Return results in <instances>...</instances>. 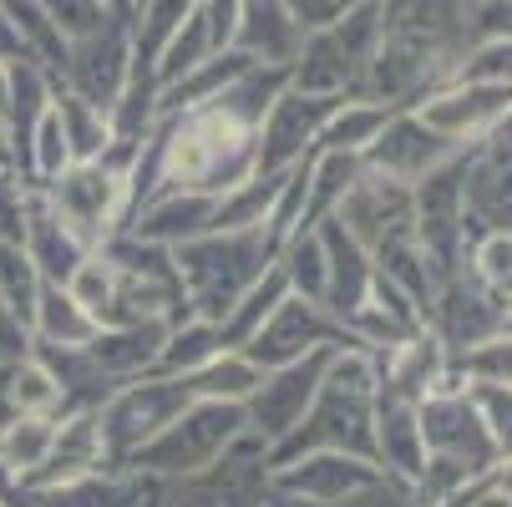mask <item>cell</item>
Masks as SVG:
<instances>
[{
    "mask_svg": "<svg viewBox=\"0 0 512 507\" xmlns=\"http://www.w3.org/2000/svg\"><path fill=\"white\" fill-rule=\"evenodd\" d=\"M259 173V122L239 117L224 102H203L173 117H158L142 137L132 168V213L158 193H208L224 198L229 188Z\"/></svg>",
    "mask_w": 512,
    "mask_h": 507,
    "instance_id": "obj_1",
    "label": "cell"
},
{
    "mask_svg": "<svg viewBox=\"0 0 512 507\" xmlns=\"http://www.w3.org/2000/svg\"><path fill=\"white\" fill-rule=\"evenodd\" d=\"M376 401H381V355L360 345L335 350L310 416L269 452V467L305 452H355L376 462Z\"/></svg>",
    "mask_w": 512,
    "mask_h": 507,
    "instance_id": "obj_2",
    "label": "cell"
},
{
    "mask_svg": "<svg viewBox=\"0 0 512 507\" xmlns=\"http://www.w3.org/2000/svg\"><path fill=\"white\" fill-rule=\"evenodd\" d=\"M279 259L269 244L264 224L259 229H224V234H203L173 249V269L183 284V310L193 320L224 325V315L244 300V289L264 279V269Z\"/></svg>",
    "mask_w": 512,
    "mask_h": 507,
    "instance_id": "obj_3",
    "label": "cell"
},
{
    "mask_svg": "<svg viewBox=\"0 0 512 507\" xmlns=\"http://www.w3.org/2000/svg\"><path fill=\"white\" fill-rule=\"evenodd\" d=\"M142 142H117V148L97 163H71L56 183H46L41 193L51 198V208L61 213V224H71L87 249H102L107 239H117L132 219V168H137Z\"/></svg>",
    "mask_w": 512,
    "mask_h": 507,
    "instance_id": "obj_4",
    "label": "cell"
},
{
    "mask_svg": "<svg viewBox=\"0 0 512 507\" xmlns=\"http://www.w3.org/2000/svg\"><path fill=\"white\" fill-rule=\"evenodd\" d=\"M376 46H381V0L345 6L330 26L305 31V46L289 66V87L310 97H355Z\"/></svg>",
    "mask_w": 512,
    "mask_h": 507,
    "instance_id": "obj_5",
    "label": "cell"
},
{
    "mask_svg": "<svg viewBox=\"0 0 512 507\" xmlns=\"http://www.w3.org/2000/svg\"><path fill=\"white\" fill-rule=\"evenodd\" d=\"M244 431H249L244 406H234V401H193L127 467L142 472V477H153V482H183V477H198V472L224 462Z\"/></svg>",
    "mask_w": 512,
    "mask_h": 507,
    "instance_id": "obj_6",
    "label": "cell"
},
{
    "mask_svg": "<svg viewBox=\"0 0 512 507\" xmlns=\"http://www.w3.org/2000/svg\"><path fill=\"white\" fill-rule=\"evenodd\" d=\"M193 401H198L193 386L178 381V376H137V381L117 386V391L97 406L107 467H127V462L148 447L158 431H168Z\"/></svg>",
    "mask_w": 512,
    "mask_h": 507,
    "instance_id": "obj_7",
    "label": "cell"
},
{
    "mask_svg": "<svg viewBox=\"0 0 512 507\" xmlns=\"http://www.w3.org/2000/svg\"><path fill=\"white\" fill-rule=\"evenodd\" d=\"M386 487V472L355 452H305L269 467V497L284 507H350Z\"/></svg>",
    "mask_w": 512,
    "mask_h": 507,
    "instance_id": "obj_8",
    "label": "cell"
},
{
    "mask_svg": "<svg viewBox=\"0 0 512 507\" xmlns=\"http://www.w3.org/2000/svg\"><path fill=\"white\" fill-rule=\"evenodd\" d=\"M137 77V51H132V16L127 11H112L92 36L71 41V56H66V71H61V87L56 92H71L102 112H117V102L127 97Z\"/></svg>",
    "mask_w": 512,
    "mask_h": 507,
    "instance_id": "obj_9",
    "label": "cell"
},
{
    "mask_svg": "<svg viewBox=\"0 0 512 507\" xmlns=\"http://www.w3.org/2000/svg\"><path fill=\"white\" fill-rule=\"evenodd\" d=\"M269 502V447L244 431L234 452L183 482H163L158 507H264Z\"/></svg>",
    "mask_w": 512,
    "mask_h": 507,
    "instance_id": "obj_10",
    "label": "cell"
},
{
    "mask_svg": "<svg viewBox=\"0 0 512 507\" xmlns=\"http://www.w3.org/2000/svg\"><path fill=\"white\" fill-rule=\"evenodd\" d=\"M335 350H310L305 360H289L279 371H264V381L254 386V396L244 401V416H249V431L274 452L289 431H295L315 396H320V381H325V366H330Z\"/></svg>",
    "mask_w": 512,
    "mask_h": 507,
    "instance_id": "obj_11",
    "label": "cell"
},
{
    "mask_svg": "<svg viewBox=\"0 0 512 507\" xmlns=\"http://www.w3.org/2000/svg\"><path fill=\"white\" fill-rule=\"evenodd\" d=\"M502 315H507V300L502 289L482 284L467 264L457 274L442 279V289H436V300L426 305V330L442 340L452 350V360L482 340H492L502 330Z\"/></svg>",
    "mask_w": 512,
    "mask_h": 507,
    "instance_id": "obj_12",
    "label": "cell"
},
{
    "mask_svg": "<svg viewBox=\"0 0 512 507\" xmlns=\"http://www.w3.org/2000/svg\"><path fill=\"white\" fill-rule=\"evenodd\" d=\"M431 132H442L457 148H477V142L497 137L512 127V87H487V82H447L431 97L411 107Z\"/></svg>",
    "mask_w": 512,
    "mask_h": 507,
    "instance_id": "obj_13",
    "label": "cell"
},
{
    "mask_svg": "<svg viewBox=\"0 0 512 507\" xmlns=\"http://www.w3.org/2000/svg\"><path fill=\"white\" fill-rule=\"evenodd\" d=\"M345 345H355V335L325 310V305H310V300H300V295H289L269 320H264V330L244 345V355L254 360L259 371H279V366H289V360H305L310 350H345ZM365 350V345H360Z\"/></svg>",
    "mask_w": 512,
    "mask_h": 507,
    "instance_id": "obj_14",
    "label": "cell"
},
{
    "mask_svg": "<svg viewBox=\"0 0 512 507\" xmlns=\"http://www.w3.org/2000/svg\"><path fill=\"white\" fill-rule=\"evenodd\" d=\"M340 102L345 97H310V92L284 87L274 97V107L264 112V122H259V173L264 178H284V173H295L305 158H315L320 127H325V117Z\"/></svg>",
    "mask_w": 512,
    "mask_h": 507,
    "instance_id": "obj_15",
    "label": "cell"
},
{
    "mask_svg": "<svg viewBox=\"0 0 512 507\" xmlns=\"http://www.w3.org/2000/svg\"><path fill=\"white\" fill-rule=\"evenodd\" d=\"M457 153V142H447L442 132H431L411 107L406 112H391V122L381 127V137L371 142V148L360 153V168L365 173H381V178H396V183H421L426 173H436L442 163H452Z\"/></svg>",
    "mask_w": 512,
    "mask_h": 507,
    "instance_id": "obj_16",
    "label": "cell"
},
{
    "mask_svg": "<svg viewBox=\"0 0 512 507\" xmlns=\"http://www.w3.org/2000/svg\"><path fill=\"white\" fill-rule=\"evenodd\" d=\"M462 203L472 234H512V132L467 148Z\"/></svg>",
    "mask_w": 512,
    "mask_h": 507,
    "instance_id": "obj_17",
    "label": "cell"
},
{
    "mask_svg": "<svg viewBox=\"0 0 512 507\" xmlns=\"http://www.w3.org/2000/svg\"><path fill=\"white\" fill-rule=\"evenodd\" d=\"M335 219L345 224V234L365 249H381L386 239L416 229V208H411V188L381 173H365L355 178V188L345 193V203L335 208Z\"/></svg>",
    "mask_w": 512,
    "mask_h": 507,
    "instance_id": "obj_18",
    "label": "cell"
},
{
    "mask_svg": "<svg viewBox=\"0 0 512 507\" xmlns=\"http://www.w3.org/2000/svg\"><path fill=\"white\" fill-rule=\"evenodd\" d=\"M452 386H467V381L452 366V350L436 340L431 330H416L411 340H401V345H391L381 355V391L396 396V401L421 406L426 396L452 391Z\"/></svg>",
    "mask_w": 512,
    "mask_h": 507,
    "instance_id": "obj_19",
    "label": "cell"
},
{
    "mask_svg": "<svg viewBox=\"0 0 512 507\" xmlns=\"http://www.w3.org/2000/svg\"><path fill=\"white\" fill-rule=\"evenodd\" d=\"M168 325H173V320L107 325V330H97V340L82 350V360L97 371V381H102L107 391H117V386H127V381H137V376H153V371H158Z\"/></svg>",
    "mask_w": 512,
    "mask_h": 507,
    "instance_id": "obj_20",
    "label": "cell"
},
{
    "mask_svg": "<svg viewBox=\"0 0 512 507\" xmlns=\"http://www.w3.org/2000/svg\"><path fill=\"white\" fill-rule=\"evenodd\" d=\"M376 467L386 472L391 487H401L406 497L421 487L426 477V442H421V421L411 401H396L381 391L376 401Z\"/></svg>",
    "mask_w": 512,
    "mask_h": 507,
    "instance_id": "obj_21",
    "label": "cell"
},
{
    "mask_svg": "<svg viewBox=\"0 0 512 507\" xmlns=\"http://www.w3.org/2000/svg\"><path fill=\"white\" fill-rule=\"evenodd\" d=\"M107 467V452H102V421H97V406H77L56 421V442H51V457L41 472H31L21 487H61V482H77V477H92Z\"/></svg>",
    "mask_w": 512,
    "mask_h": 507,
    "instance_id": "obj_22",
    "label": "cell"
},
{
    "mask_svg": "<svg viewBox=\"0 0 512 507\" xmlns=\"http://www.w3.org/2000/svg\"><path fill=\"white\" fill-rule=\"evenodd\" d=\"M320 244H325V269H330V284H325V310L350 325L355 310L365 305V295H371V284H376V264H371V249L355 244L345 234L340 219H325L320 224Z\"/></svg>",
    "mask_w": 512,
    "mask_h": 507,
    "instance_id": "obj_23",
    "label": "cell"
},
{
    "mask_svg": "<svg viewBox=\"0 0 512 507\" xmlns=\"http://www.w3.org/2000/svg\"><path fill=\"white\" fill-rule=\"evenodd\" d=\"M213 213H218V198H208V193H158V198H148L132 213L122 234H137L148 244L178 249L188 239L213 234Z\"/></svg>",
    "mask_w": 512,
    "mask_h": 507,
    "instance_id": "obj_24",
    "label": "cell"
},
{
    "mask_svg": "<svg viewBox=\"0 0 512 507\" xmlns=\"http://www.w3.org/2000/svg\"><path fill=\"white\" fill-rule=\"evenodd\" d=\"M305 46V31L295 21V11L284 0H244L239 6V31H234V51H244L259 66H295Z\"/></svg>",
    "mask_w": 512,
    "mask_h": 507,
    "instance_id": "obj_25",
    "label": "cell"
},
{
    "mask_svg": "<svg viewBox=\"0 0 512 507\" xmlns=\"http://www.w3.org/2000/svg\"><path fill=\"white\" fill-rule=\"evenodd\" d=\"M31 264L41 269L46 284H71V274H77L87 264V244L71 234V224H61V213L51 208V198L41 188H31V219H26V244Z\"/></svg>",
    "mask_w": 512,
    "mask_h": 507,
    "instance_id": "obj_26",
    "label": "cell"
},
{
    "mask_svg": "<svg viewBox=\"0 0 512 507\" xmlns=\"http://www.w3.org/2000/svg\"><path fill=\"white\" fill-rule=\"evenodd\" d=\"M51 102H56V82L46 77L41 66H31V61L11 66V87H6V107H0V117H6V163L16 173L26 168L31 132H36V122L46 117Z\"/></svg>",
    "mask_w": 512,
    "mask_h": 507,
    "instance_id": "obj_27",
    "label": "cell"
},
{
    "mask_svg": "<svg viewBox=\"0 0 512 507\" xmlns=\"http://www.w3.org/2000/svg\"><path fill=\"white\" fill-rule=\"evenodd\" d=\"M97 320L92 310L71 295L66 284H46L41 289V305H36V320H31V335H36V350H87L97 340Z\"/></svg>",
    "mask_w": 512,
    "mask_h": 507,
    "instance_id": "obj_28",
    "label": "cell"
},
{
    "mask_svg": "<svg viewBox=\"0 0 512 507\" xmlns=\"http://www.w3.org/2000/svg\"><path fill=\"white\" fill-rule=\"evenodd\" d=\"M360 178V158L350 153H315L305 163V208H300V234L320 229L325 219H335V208L345 203V193Z\"/></svg>",
    "mask_w": 512,
    "mask_h": 507,
    "instance_id": "obj_29",
    "label": "cell"
},
{
    "mask_svg": "<svg viewBox=\"0 0 512 507\" xmlns=\"http://www.w3.org/2000/svg\"><path fill=\"white\" fill-rule=\"evenodd\" d=\"M6 406H11V416H51V421L71 411L56 366L46 355H36V350L6 371Z\"/></svg>",
    "mask_w": 512,
    "mask_h": 507,
    "instance_id": "obj_30",
    "label": "cell"
},
{
    "mask_svg": "<svg viewBox=\"0 0 512 507\" xmlns=\"http://www.w3.org/2000/svg\"><path fill=\"white\" fill-rule=\"evenodd\" d=\"M386 122H391V107L365 102V97H345V102L325 117L315 153H350V158H360V153L381 137V127H386Z\"/></svg>",
    "mask_w": 512,
    "mask_h": 507,
    "instance_id": "obj_31",
    "label": "cell"
},
{
    "mask_svg": "<svg viewBox=\"0 0 512 507\" xmlns=\"http://www.w3.org/2000/svg\"><path fill=\"white\" fill-rule=\"evenodd\" d=\"M56 117H61V132H66V148H71V163H97L117 148V122L112 112L71 97V92H56Z\"/></svg>",
    "mask_w": 512,
    "mask_h": 507,
    "instance_id": "obj_32",
    "label": "cell"
},
{
    "mask_svg": "<svg viewBox=\"0 0 512 507\" xmlns=\"http://www.w3.org/2000/svg\"><path fill=\"white\" fill-rule=\"evenodd\" d=\"M284 300H289V279H284V269H279V259H274V264L264 269V279L249 284V289H244V300L224 315V325H218V335H224V350H244Z\"/></svg>",
    "mask_w": 512,
    "mask_h": 507,
    "instance_id": "obj_33",
    "label": "cell"
},
{
    "mask_svg": "<svg viewBox=\"0 0 512 507\" xmlns=\"http://www.w3.org/2000/svg\"><path fill=\"white\" fill-rule=\"evenodd\" d=\"M61 421V416H56ZM56 421L51 416H11L0 426V472H6L16 487L46 467L51 442H56Z\"/></svg>",
    "mask_w": 512,
    "mask_h": 507,
    "instance_id": "obj_34",
    "label": "cell"
},
{
    "mask_svg": "<svg viewBox=\"0 0 512 507\" xmlns=\"http://www.w3.org/2000/svg\"><path fill=\"white\" fill-rule=\"evenodd\" d=\"M0 11L11 16V26L21 31V46H26V61L41 66L46 77L61 87V71H66V56H71V41L46 21V11L36 0H0Z\"/></svg>",
    "mask_w": 512,
    "mask_h": 507,
    "instance_id": "obj_35",
    "label": "cell"
},
{
    "mask_svg": "<svg viewBox=\"0 0 512 507\" xmlns=\"http://www.w3.org/2000/svg\"><path fill=\"white\" fill-rule=\"evenodd\" d=\"M218 350H224V335H218V325L183 315V320L168 325V340H163V355H158V371H153V376H178V381H188V376H198V371L208 366Z\"/></svg>",
    "mask_w": 512,
    "mask_h": 507,
    "instance_id": "obj_36",
    "label": "cell"
},
{
    "mask_svg": "<svg viewBox=\"0 0 512 507\" xmlns=\"http://www.w3.org/2000/svg\"><path fill=\"white\" fill-rule=\"evenodd\" d=\"M198 11V0H137L132 6V51H137V66L153 77V61L158 51L173 41V31Z\"/></svg>",
    "mask_w": 512,
    "mask_h": 507,
    "instance_id": "obj_37",
    "label": "cell"
},
{
    "mask_svg": "<svg viewBox=\"0 0 512 507\" xmlns=\"http://www.w3.org/2000/svg\"><path fill=\"white\" fill-rule=\"evenodd\" d=\"M259 381H264V371L254 366L244 350H218L198 376H188V386H193L198 401H234V406H244Z\"/></svg>",
    "mask_w": 512,
    "mask_h": 507,
    "instance_id": "obj_38",
    "label": "cell"
},
{
    "mask_svg": "<svg viewBox=\"0 0 512 507\" xmlns=\"http://www.w3.org/2000/svg\"><path fill=\"white\" fill-rule=\"evenodd\" d=\"M213 56H218L213 31H208L203 11H193V16L173 31V41L158 51V61H153V82H158V87H173L178 77H188V71H198V66L213 61Z\"/></svg>",
    "mask_w": 512,
    "mask_h": 507,
    "instance_id": "obj_39",
    "label": "cell"
},
{
    "mask_svg": "<svg viewBox=\"0 0 512 507\" xmlns=\"http://www.w3.org/2000/svg\"><path fill=\"white\" fill-rule=\"evenodd\" d=\"M279 269L289 279V295H300L310 305H325V284H330V269H325V244H320V229L310 234H295L284 249H279Z\"/></svg>",
    "mask_w": 512,
    "mask_h": 507,
    "instance_id": "obj_40",
    "label": "cell"
},
{
    "mask_svg": "<svg viewBox=\"0 0 512 507\" xmlns=\"http://www.w3.org/2000/svg\"><path fill=\"white\" fill-rule=\"evenodd\" d=\"M284 178H289V173H284ZM284 178H264V173H254L249 183L229 188L224 198H218L213 234H224V229H259V224L269 219V208H274V198H279Z\"/></svg>",
    "mask_w": 512,
    "mask_h": 507,
    "instance_id": "obj_41",
    "label": "cell"
},
{
    "mask_svg": "<svg viewBox=\"0 0 512 507\" xmlns=\"http://www.w3.org/2000/svg\"><path fill=\"white\" fill-rule=\"evenodd\" d=\"M41 269L31 264V254L21 244H0V305H6L21 325L36 320V305H41Z\"/></svg>",
    "mask_w": 512,
    "mask_h": 507,
    "instance_id": "obj_42",
    "label": "cell"
},
{
    "mask_svg": "<svg viewBox=\"0 0 512 507\" xmlns=\"http://www.w3.org/2000/svg\"><path fill=\"white\" fill-rule=\"evenodd\" d=\"M452 366H457V376H462L467 386H507V391H512V335L497 330L492 340L462 350Z\"/></svg>",
    "mask_w": 512,
    "mask_h": 507,
    "instance_id": "obj_43",
    "label": "cell"
},
{
    "mask_svg": "<svg viewBox=\"0 0 512 507\" xmlns=\"http://www.w3.org/2000/svg\"><path fill=\"white\" fill-rule=\"evenodd\" d=\"M452 82H487L512 87V41H472L452 71Z\"/></svg>",
    "mask_w": 512,
    "mask_h": 507,
    "instance_id": "obj_44",
    "label": "cell"
},
{
    "mask_svg": "<svg viewBox=\"0 0 512 507\" xmlns=\"http://www.w3.org/2000/svg\"><path fill=\"white\" fill-rule=\"evenodd\" d=\"M36 6L46 11V21H51L66 41H82V36H92V31L112 16L107 0H36Z\"/></svg>",
    "mask_w": 512,
    "mask_h": 507,
    "instance_id": "obj_45",
    "label": "cell"
},
{
    "mask_svg": "<svg viewBox=\"0 0 512 507\" xmlns=\"http://www.w3.org/2000/svg\"><path fill=\"white\" fill-rule=\"evenodd\" d=\"M31 219V183L16 168H0V244H26Z\"/></svg>",
    "mask_w": 512,
    "mask_h": 507,
    "instance_id": "obj_46",
    "label": "cell"
},
{
    "mask_svg": "<svg viewBox=\"0 0 512 507\" xmlns=\"http://www.w3.org/2000/svg\"><path fill=\"white\" fill-rule=\"evenodd\" d=\"M467 269H472L482 284L502 289V284L512 279V234H477V239L467 244Z\"/></svg>",
    "mask_w": 512,
    "mask_h": 507,
    "instance_id": "obj_47",
    "label": "cell"
},
{
    "mask_svg": "<svg viewBox=\"0 0 512 507\" xmlns=\"http://www.w3.org/2000/svg\"><path fill=\"white\" fill-rule=\"evenodd\" d=\"M239 6L244 0H198V11L213 31V46L218 51H234V31H239Z\"/></svg>",
    "mask_w": 512,
    "mask_h": 507,
    "instance_id": "obj_48",
    "label": "cell"
},
{
    "mask_svg": "<svg viewBox=\"0 0 512 507\" xmlns=\"http://www.w3.org/2000/svg\"><path fill=\"white\" fill-rule=\"evenodd\" d=\"M31 350H36L31 325H21L6 305H0V360H6V366H16V360H26Z\"/></svg>",
    "mask_w": 512,
    "mask_h": 507,
    "instance_id": "obj_49",
    "label": "cell"
},
{
    "mask_svg": "<svg viewBox=\"0 0 512 507\" xmlns=\"http://www.w3.org/2000/svg\"><path fill=\"white\" fill-rule=\"evenodd\" d=\"M472 41H512V0H487L472 21Z\"/></svg>",
    "mask_w": 512,
    "mask_h": 507,
    "instance_id": "obj_50",
    "label": "cell"
},
{
    "mask_svg": "<svg viewBox=\"0 0 512 507\" xmlns=\"http://www.w3.org/2000/svg\"><path fill=\"white\" fill-rule=\"evenodd\" d=\"M284 6L295 11L300 31H320V26H330L345 11V0H284Z\"/></svg>",
    "mask_w": 512,
    "mask_h": 507,
    "instance_id": "obj_51",
    "label": "cell"
},
{
    "mask_svg": "<svg viewBox=\"0 0 512 507\" xmlns=\"http://www.w3.org/2000/svg\"><path fill=\"white\" fill-rule=\"evenodd\" d=\"M26 61V46H21V31L11 26V16L0 11V66H21Z\"/></svg>",
    "mask_w": 512,
    "mask_h": 507,
    "instance_id": "obj_52",
    "label": "cell"
},
{
    "mask_svg": "<svg viewBox=\"0 0 512 507\" xmlns=\"http://www.w3.org/2000/svg\"><path fill=\"white\" fill-rule=\"evenodd\" d=\"M492 482H497V487L512 497V462H497V467H492Z\"/></svg>",
    "mask_w": 512,
    "mask_h": 507,
    "instance_id": "obj_53",
    "label": "cell"
},
{
    "mask_svg": "<svg viewBox=\"0 0 512 507\" xmlns=\"http://www.w3.org/2000/svg\"><path fill=\"white\" fill-rule=\"evenodd\" d=\"M6 87H11V66H0V107H6Z\"/></svg>",
    "mask_w": 512,
    "mask_h": 507,
    "instance_id": "obj_54",
    "label": "cell"
},
{
    "mask_svg": "<svg viewBox=\"0 0 512 507\" xmlns=\"http://www.w3.org/2000/svg\"><path fill=\"white\" fill-rule=\"evenodd\" d=\"M107 6H112V11H127V16H132V0H107Z\"/></svg>",
    "mask_w": 512,
    "mask_h": 507,
    "instance_id": "obj_55",
    "label": "cell"
},
{
    "mask_svg": "<svg viewBox=\"0 0 512 507\" xmlns=\"http://www.w3.org/2000/svg\"><path fill=\"white\" fill-rule=\"evenodd\" d=\"M264 507H284V502H279V497H269V502H264Z\"/></svg>",
    "mask_w": 512,
    "mask_h": 507,
    "instance_id": "obj_56",
    "label": "cell"
},
{
    "mask_svg": "<svg viewBox=\"0 0 512 507\" xmlns=\"http://www.w3.org/2000/svg\"><path fill=\"white\" fill-rule=\"evenodd\" d=\"M0 507H11V497H6V492H0Z\"/></svg>",
    "mask_w": 512,
    "mask_h": 507,
    "instance_id": "obj_57",
    "label": "cell"
},
{
    "mask_svg": "<svg viewBox=\"0 0 512 507\" xmlns=\"http://www.w3.org/2000/svg\"><path fill=\"white\" fill-rule=\"evenodd\" d=\"M0 168H11V163H6V153H0Z\"/></svg>",
    "mask_w": 512,
    "mask_h": 507,
    "instance_id": "obj_58",
    "label": "cell"
},
{
    "mask_svg": "<svg viewBox=\"0 0 512 507\" xmlns=\"http://www.w3.org/2000/svg\"><path fill=\"white\" fill-rule=\"evenodd\" d=\"M345 6H360V0H345Z\"/></svg>",
    "mask_w": 512,
    "mask_h": 507,
    "instance_id": "obj_59",
    "label": "cell"
},
{
    "mask_svg": "<svg viewBox=\"0 0 512 507\" xmlns=\"http://www.w3.org/2000/svg\"><path fill=\"white\" fill-rule=\"evenodd\" d=\"M132 6H137V0H132Z\"/></svg>",
    "mask_w": 512,
    "mask_h": 507,
    "instance_id": "obj_60",
    "label": "cell"
},
{
    "mask_svg": "<svg viewBox=\"0 0 512 507\" xmlns=\"http://www.w3.org/2000/svg\"><path fill=\"white\" fill-rule=\"evenodd\" d=\"M507 132H512V127H507Z\"/></svg>",
    "mask_w": 512,
    "mask_h": 507,
    "instance_id": "obj_61",
    "label": "cell"
}]
</instances>
